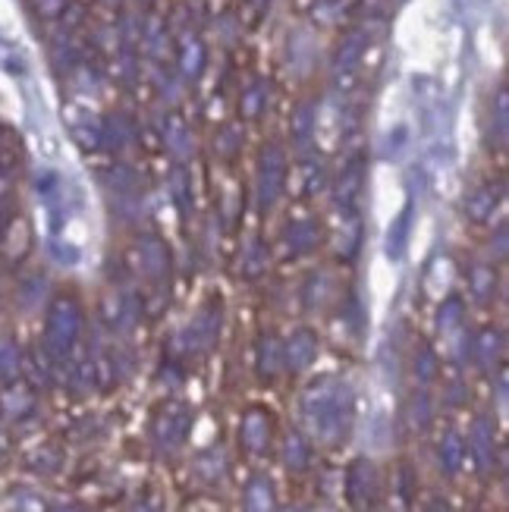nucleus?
Wrapping results in <instances>:
<instances>
[{
  "label": "nucleus",
  "mask_w": 509,
  "mask_h": 512,
  "mask_svg": "<svg viewBox=\"0 0 509 512\" xmlns=\"http://www.w3.org/2000/svg\"><path fill=\"white\" fill-rule=\"evenodd\" d=\"M305 425L324 443L346 437L352 425V396L340 381H321L305 393Z\"/></svg>",
  "instance_id": "f257e3e1"
},
{
  "label": "nucleus",
  "mask_w": 509,
  "mask_h": 512,
  "mask_svg": "<svg viewBox=\"0 0 509 512\" xmlns=\"http://www.w3.org/2000/svg\"><path fill=\"white\" fill-rule=\"evenodd\" d=\"M79 337V311L70 302H57L48 315V346L54 355H66Z\"/></svg>",
  "instance_id": "f03ea898"
},
{
  "label": "nucleus",
  "mask_w": 509,
  "mask_h": 512,
  "mask_svg": "<svg viewBox=\"0 0 509 512\" xmlns=\"http://www.w3.org/2000/svg\"><path fill=\"white\" fill-rule=\"evenodd\" d=\"M242 440H246L249 450L261 453L271 440V418L264 412H249L246 421H242Z\"/></svg>",
  "instance_id": "7ed1b4c3"
},
{
  "label": "nucleus",
  "mask_w": 509,
  "mask_h": 512,
  "mask_svg": "<svg viewBox=\"0 0 509 512\" xmlns=\"http://www.w3.org/2000/svg\"><path fill=\"white\" fill-rule=\"evenodd\" d=\"M246 512H274V487L268 478H255L246 494Z\"/></svg>",
  "instance_id": "20e7f679"
},
{
  "label": "nucleus",
  "mask_w": 509,
  "mask_h": 512,
  "mask_svg": "<svg viewBox=\"0 0 509 512\" xmlns=\"http://www.w3.org/2000/svg\"><path fill=\"white\" fill-rule=\"evenodd\" d=\"M186 412L183 409H170L167 412V418L158 425V437L164 440V443H180L183 440V434H186Z\"/></svg>",
  "instance_id": "39448f33"
},
{
  "label": "nucleus",
  "mask_w": 509,
  "mask_h": 512,
  "mask_svg": "<svg viewBox=\"0 0 509 512\" xmlns=\"http://www.w3.org/2000/svg\"><path fill=\"white\" fill-rule=\"evenodd\" d=\"M312 359H315V340L308 337V333H299V337H293V343H290V365L296 371H302Z\"/></svg>",
  "instance_id": "423d86ee"
},
{
  "label": "nucleus",
  "mask_w": 509,
  "mask_h": 512,
  "mask_svg": "<svg viewBox=\"0 0 509 512\" xmlns=\"http://www.w3.org/2000/svg\"><path fill=\"white\" fill-rule=\"evenodd\" d=\"M29 409H32V396L22 387L4 393V412H7V418H22Z\"/></svg>",
  "instance_id": "0eeeda50"
},
{
  "label": "nucleus",
  "mask_w": 509,
  "mask_h": 512,
  "mask_svg": "<svg viewBox=\"0 0 509 512\" xmlns=\"http://www.w3.org/2000/svg\"><path fill=\"white\" fill-rule=\"evenodd\" d=\"M19 368V355L13 343H0V377H13Z\"/></svg>",
  "instance_id": "6e6552de"
},
{
  "label": "nucleus",
  "mask_w": 509,
  "mask_h": 512,
  "mask_svg": "<svg viewBox=\"0 0 509 512\" xmlns=\"http://www.w3.org/2000/svg\"><path fill=\"white\" fill-rule=\"evenodd\" d=\"M286 462H290L293 469H302V465H305V447H302L299 437H293L290 447H286Z\"/></svg>",
  "instance_id": "1a4fd4ad"
},
{
  "label": "nucleus",
  "mask_w": 509,
  "mask_h": 512,
  "mask_svg": "<svg viewBox=\"0 0 509 512\" xmlns=\"http://www.w3.org/2000/svg\"><path fill=\"white\" fill-rule=\"evenodd\" d=\"M440 456H444V462L450 465V469H456V462H459V440L447 437V447H440Z\"/></svg>",
  "instance_id": "9d476101"
},
{
  "label": "nucleus",
  "mask_w": 509,
  "mask_h": 512,
  "mask_svg": "<svg viewBox=\"0 0 509 512\" xmlns=\"http://www.w3.org/2000/svg\"><path fill=\"white\" fill-rule=\"evenodd\" d=\"M0 453H4V437H0Z\"/></svg>",
  "instance_id": "9b49d317"
},
{
  "label": "nucleus",
  "mask_w": 509,
  "mask_h": 512,
  "mask_svg": "<svg viewBox=\"0 0 509 512\" xmlns=\"http://www.w3.org/2000/svg\"><path fill=\"white\" fill-rule=\"evenodd\" d=\"M63 512H82V509H63Z\"/></svg>",
  "instance_id": "f8f14e48"
},
{
  "label": "nucleus",
  "mask_w": 509,
  "mask_h": 512,
  "mask_svg": "<svg viewBox=\"0 0 509 512\" xmlns=\"http://www.w3.org/2000/svg\"><path fill=\"white\" fill-rule=\"evenodd\" d=\"M286 512H302V509H286Z\"/></svg>",
  "instance_id": "ddd939ff"
}]
</instances>
